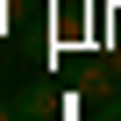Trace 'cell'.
<instances>
[{
	"instance_id": "1",
	"label": "cell",
	"mask_w": 121,
	"mask_h": 121,
	"mask_svg": "<svg viewBox=\"0 0 121 121\" xmlns=\"http://www.w3.org/2000/svg\"><path fill=\"white\" fill-rule=\"evenodd\" d=\"M93 121H121V100H107V107H100V114H93Z\"/></svg>"
}]
</instances>
